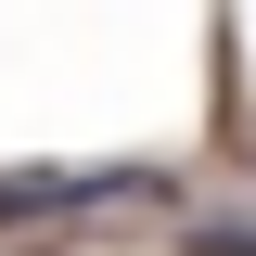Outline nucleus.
Listing matches in <instances>:
<instances>
[{
    "instance_id": "obj_1",
    "label": "nucleus",
    "mask_w": 256,
    "mask_h": 256,
    "mask_svg": "<svg viewBox=\"0 0 256 256\" xmlns=\"http://www.w3.org/2000/svg\"><path fill=\"white\" fill-rule=\"evenodd\" d=\"M102 192H141V180H77V166H0V230H13V218H64V205H102Z\"/></svg>"
}]
</instances>
